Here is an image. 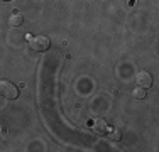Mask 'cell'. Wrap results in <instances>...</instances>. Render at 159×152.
<instances>
[{
	"label": "cell",
	"instance_id": "cell-1",
	"mask_svg": "<svg viewBox=\"0 0 159 152\" xmlns=\"http://www.w3.org/2000/svg\"><path fill=\"white\" fill-rule=\"evenodd\" d=\"M29 46H31L32 51L43 52V51H48L51 42H49V39L46 36H34V37L29 36Z\"/></svg>",
	"mask_w": 159,
	"mask_h": 152
},
{
	"label": "cell",
	"instance_id": "cell-2",
	"mask_svg": "<svg viewBox=\"0 0 159 152\" xmlns=\"http://www.w3.org/2000/svg\"><path fill=\"white\" fill-rule=\"evenodd\" d=\"M0 95H2L3 98H9V100H16L19 96V90L14 83L3 79V81H0Z\"/></svg>",
	"mask_w": 159,
	"mask_h": 152
},
{
	"label": "cell",
	"instance_id": "cell-3",
	"mask_svg": "<svg viewBox=\"0 0 159 152\" xmlns=\"http://www.w3.org/2000/svg\"><path fill=\"white\" fill-rule=\"evenodd\" d=\"M135 83L141 88H151V85H152V74L149 71H139L135 74Z\"/></svg>",
	"mask_w": 159,
	"mask_h": 152
},
{
	"label": "cell",
	"instance_id": "cell-4",
	"mask_svg": "<svg viewBox=\"0 0 159 152\" xmlns=\"http://www.w3.org/2000/svg\"><path fill=\"white\" fill-rule=\"evenodd\" d=\"M93 130L97 132L98 135H105L108 130V125L105 120H95V123H93Z\"/></svg>",
	"mask_w": 159,
	"mask_h": 152
},
{
	"label": "cell",
	"instance_id": "cell-5",
	"mask_svg": "<svg viewBox=\"0 0 159 152\" xmlns=\"http://www.w3.org/2000/svg\"><path fill=\"white\" fill-rule=\"evenodd\" d=\"M22 22H24V17H22L20 14H17V12H14L9 17V25H10V27H19Z\"/></svg>",
	"mask_w": 159,
	"mask_h": 152
},
{
	"label": "cell",
	"instance_id": "cell-6",
	"mask_svg": "<svg viewBox=\"0 0 159 152\" xmlns=\"http://www.w3.org/2000/svg\"><path fill=\"white\" fill-rule=\"evenodd\" d=\"M132 96L134 98H137V100H142V98H146V90L144 88H134V91H132Z\"/></svg>",
	"mask_w": 159,
	"mask_h": 152
},
{
	"label": "cell",
	"instance_id": "cell-7",
	"mask_svg": "<svg viewBox=\"0 0 159 152\" xmlns=\"http://www.w3.org/2000/svg\"><path fill=\"white\" fill-rule=\"evenodd\" d=\"M107 134H108V139L110 140H120V132L119 130H110V128H108Z\"/></svg>",
	"mask_w": 159,
	"mask_h": 152
}]
</instances>
